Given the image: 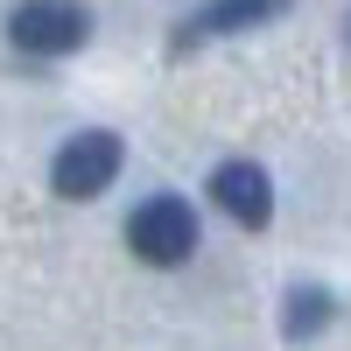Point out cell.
Segmentation results:
<instances>
[{"instance_id":"5","label":"cell","mask_w":351,"mask_h":351,"mask_svg":"<svg viewBox=\"0 0 351 351\" xmlns=\"http://www.w3.org/2000/svg\"><path fill=\"white\" fill-rule=\"evenodd\" d=\"M274 14H288V0H204V8L176 28V49L211 43V36H239V28H260V21H274Z\"/></svg>"},{"instance_id":"7","label":"cell","mask_w":351,"mask_h":351,"mask_svg":"<svg viewBox=\"0 0 351 351\" xmlns=\"http://www.w3.org/2000/svg\"><path fill=\"white\" fill-rule=\"evenodd\" d=\"M344 43H351V14H344Z\"/></svg>"},{"instance_id":"4","label":"cell","mask_w":351,"mask_h":351,"mask_svg":"<svg viewBox=\"0 0 351 351\" xmlns=\"http://www.w3.org/2000/svg\"><path fill=\"white\" fill-rule=\"evenodd\" d=\"M211 204H218L239 232H267V218H274V183H267V169H260V162H218V169H211Z\"/></svg>"},{"instance_id":"3","label":"cell","mask_w":351,"mask_h":351,"mask_svg":"<svg viewBox=\"0 0 351 351\" xmlns=\"http://www.w3.org/2000/svg\"><path fill=\"white\" fill-rule=\"evenodd\" d=\"M8 43L21 56H77L92 43V14L77 0H21L8 14Z\"/></svg>"},{"instance_id":"1","label":"cell","mask_w":351,"mask_h":351,"mask_svg":"<svg viewBox=\"0 0 351 351\" xmlns=\"http://www.w3.org/2000/svg\"><path fill=\"white\" fill-rule=\"evenodd\" d=\"M120 162H127L120 134H112V127H84V134H71L64 148H56L49 183H56L64 204H92V197H106L112 183H120Z\"/></svg>"},{"instance_id":"6","label":"cell","mask_w":351,"mask_h":351,"mask_svg":"<svg viewBox=\"0 0 351 351\" xmlns=\"http://www.w3.org/2000/svg\"><path fill=\"white\" fill-rule=\"evenodd\" d=\"M330 316H337V295L302 281V288H288V295H281V337H288V344H309V337L330 330Z\"/></svg>"},{"instance_id":"2","label":"cell","mask_w":351,"mask_h":351,"mask_svg":"<svg viewBox=\"0 0 351 351\" xmlns=\"http://www.w3.org/2000/svg\"><path fill=\"white\" fill-rule=\"evenodd\" d=\"M127 246L134 260H148V267H183V260L197 253V211L183 197H148V204H134V218H127Z\"/></svg>"}]
</instances>
